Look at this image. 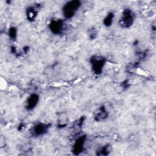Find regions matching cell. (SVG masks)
Masks as SVG:
<instances>
[{
	"instance_id": "cell-14",
	"label": "cell",
	"mask_w": 156,
	"mask_h": 156,
	"mask_svg": "<svg viewBox=\"0 0 156 156\" xmlns=\"http://www.w3.org/2000/svg\"><path fill=\"white\" fill-rule=\"evenodd\" d=\"M122 85L123 88H127V87H129V83L128 80H125L124 82H123L122 83Z\"/></svg>"
},
{
	"instance_id": "cell-10",
	"label": "cell",
	"mask_w": 156,
	"mask_h": 156,
	"mask_svg": "<svg viewBox=\"0 0 156 156\" xmlns=\"http://www.w3.org/2000/svg\"><path fill=\"white\" fill-rule=\"evenodd\" d=\"M114 18H115V15L113 12L108 13L103 20L104 25L105 27H110L113 23Z\"/></svg>"
},
{
	"instance_id": "cell-4",
	"label": "cell",
	"mask_w": 156,
	"mask_h": 156,
	"mask_svg": "<svg viewBox=\"0 0 156 156\" xmlns=\"http://www.w3.org/2000/svg\"><path fill=\"white\" fill-rule=\"evenodd\" d=\"M48 27L52 34L58 35L64 32L66 25L64 20L62 19H53L50 21Z\"/></svg>"
},
{
	"instance_id": "cell-7",
	"label": "cell",
	"mask_w": 156,
	"mask_h": 156,
	"mask_svg": "<svg viewBox=\"0 0 156 156\" xmlns=\"http://www.w3.org/2000/svg\"><path fill=\"white\" fill-rule=\"evenodd\" d=\"M40 101V97L37 93H32L27 98L25 104V108L28 111L34 110L38 105Z\"/></svg>"
},
{
	"instance_id": "cell-11",
	"label": "cell",
	"mask_w": 156,
	"mask_h": 156,
	"mask_svg": "<svg viewBox=\"0 0 156 156\" xmlns=\"http://www.w3.org/2000/svg\"><path fill=\"white\" fill-rule=\"evenodd\" d=\"M110 146L108 144H105L96 151V155L99 156H106L110 153Z\"/></svg>"
},
{
	"instance_id": "cell-2",
	"label": "cell",
	"mask_w": 156,
	"mask_h": 156,
	"mask_svg": "<svg viewBox=\"0 0 156 156\" xmlns=\"http://www.w3.org/2000/svg\"><path fill=\"white\" fill-rule=\"evenodd\" d=\"M107 60L101 55H94L90 59V63L92 71L96 75L102 74L103 69L105 66Z\"/></svg>"
},
{
	"instance_id": "cell-6",
	"label": "cell",
	"mask_w": 156,
	"mask_h": 156,
	"mask_svg": "<svg viewBox=\"0 0 156 156\" xmlns=\"http://www.w3.org/2000/svg\"><path fill=\"white\" fill-rule=\"evenodd\" d=\"M50 124L42 122H38L32 127V134L34 136H41L46 134L50 128Z\"/></svg>"
},
{
	"instance_id": "cell-3",
	"label": "cell",
	"mask_w": 156,
	"mask_h": 156,
	"mask_svg": "<svg viewBox=\"0 0 156 156\" xmlns=\"http://www.w3.org/2000/svg\"><path fill=\"white\" fill-rule=\"evenodd\" d=\"M135 15L133 12L130 9H126L123 10L121 16L119 20V25L122 28L127 29L131 27L135 21Z\"/></svg>"
},
{
	"instance_id": "cell-9",
	"label": "cell",
	"mask_w": 156,
	"mask_h": 156,
	"mask_svg": "<svg viewBox=\"0 0 156 156\" xmlns=\"http://www.w3.org/2000/svg\"><path fill=\"white\" fill-rule=\"evenodd\" d=\"M37 10L34 7L30 6L26 9V17L28 21H34L37 16Z\"/></svg>"
},
{
	"instance_id": "cell-1",
	"label": "cell",
	"mask_w": 156,
	"mask_h": 156,
	"mask_svg": "<svg viewBox=\"0 0 156 156\" xmlns=\"http://www.w3.org/2000/svg\"><path fill=\"white\" fill-rule=\"evenodd\" d=\"M81 6V2L78 0H72L64 4L62 8V13L65 18H72Z\"/></svg>"
},
{
	"instance_id": "cell-8",
	"label": "cell",
	"mask_w": 156,
	"mask_h": 156,
	"mask_svg": "<svg viewBox=\"0 0 156 156\" xmlns=\"http://www.w3.org/2000/svg\"><path fill=\"white\" fill-rule=\"evenodd\" d=\"M108 116V112L104 106L100 107L94 115V120L96 121H102Z\"/></svg>"
},
{
	"instance_id": "cell-13",
	"label": "cell",
	"mask_w": 156,
	"mask_h": 156,
	"mask_svg": "<svg viewBox=\"0 0 156 156\" xmlns=\"http://www.w3.org/2000/svg\"><path fill=\"white\" fill-rule=\"evenodd\" d=\"M96 34H97V32L94 29L92 28L89 30V35L91 39L95 38L96 37Z\"/></svg>"
},
{
	"instance_id": "cell-12",
	"label": "cell",
	"mask_w": 156,
	"mask_h": 156,
	"mask_svg": "<svg viewBox=\"0 0 156 156\" xmlns=\"http://www.w3.org/2000/svg\"><path fill=\"white\" fill-rule=\"evenodd\" d=\"M18 35L17 29L15 26H11L8 30V36L11 40L15 41Z\"/></svg>"
},
{
	"instance_id": "cell-5",
	"label": "cell",
	"mask_w": 156,
	"mask_h": 156,
	"mask_svg": "<svg viewBox=\"0 0 156 156\" xmlns=\"http://www.w3.org/2000/svg\"><path fill=\"white\" fill-rule=\"evenodd\" d=\"M86 140V135L80 136L75 140L72 147V152L74 155H80L84 151Z\"/></svg>"
}]
</instances>
